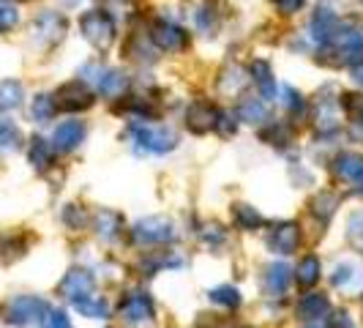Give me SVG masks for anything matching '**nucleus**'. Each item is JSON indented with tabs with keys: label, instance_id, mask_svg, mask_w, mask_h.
Instances as JSON below:
<instances>
[{
	"label": "nucleus",
	"instance_id": "1",
	"mask_svg": "<svg viewBox=\"0 0 363 328\" xmlns=\"http://www.w3.org/2000/svg\"><path fill=\"white\" fill-rule=\"evenodd\" d=\"M121 323L128 328H150L156 320V310L147 293H128L118 307Z\"/></svg>",
	"mask_w": 363,
	"mask_h": 328
},
{
	"label": "nucleus",
	"instance_id": "2",
	"mask_svg": "<svg viewBox=\"0 0 363 328\" xmlns=\"http://www.w3.org/2000/svg\"><path fill=\"white\" fill-rule=\"evenodd\" d=\"M79 31L82 36L91 41L96 50H107L109 44L115 41V22L107 11L101 9H91L79 17Z\"/></svg>",
	"mask_w": 363,
	"mask_h": 328
},
{
	"label": "nucleus",
	"instance_id": "3",
	"mask_svg": "<svg viewBox=\"0 0 363 328\" xmlns=\"http://www.w3.org/2000/svg\"><path fill=\"white\" fill-rule=\"evenodd\" d=\"M47 310L50 307L36 295H17L6 304V320L11 326H33V323H41Z\"/></svg>",
	"mask_w": 363,
	"mask_h": 328
},
{
	"label": "nucleus",
	"instance_id": "4",
	"mask_svg": "<svg viewBox=\"0 0 363 328\" xmlns=\"http://www.w3.org/2000/svg\"><path fill=\"white\" fill-rule=\"evenodd\" d=\"M131 137L140 148H145L147 153H167L172 151L178 137L169 131V129H156V126H145V124H131Z\"/></svg>",
	"mask_w": 363,
	"mask_h": 328
},
{
	"label": "nucleus",
	"instance_id": "5",
	"mask_svg": "<svg viewBox=\"0 0 363 328\" xmlns=\"http://www.w3.org/2000/svg\"><path fill=\"white\" fill-rule=\"evenodd\" d=\"M131 238L143 246H153V244H167L175 238V230H172V222H167L162 217H147L140 219L131 230Z\"/></svg>",
	"mask_w": 363,
	"mask_h": 328
},
{
	"label": "nucleus",
	"instance_id": "6",
	"mask_svg": "<svg viewBox=\"0 0 363 328\" xmlns=\"http://www.w3.org/2000/svg\"><path fill=\"white\" fill-rule=\"evenodd\" d=\"M93 93L88 91L85 82L74 80V82H66L60 85L57 93H55V107L57 109H66V112H79V109H88L93 107Z\"/></svg>",
	"mask_w": 363,
	"mask_h": 328
},
{
	"label": "nucleus",
	"instance_id": "7",
	"mask_svg": "<svg viewBox=\"0 0 363 328\" xmlns=\"http://www.w3.org/2000/svg\"><path fill=\"white\" fill-rule=\"evenodd\" d=\"M150 38L156 41L159 50H167V53H183L189 47V33L172 22H164V19L150 28Z\"/></svg>",
	"mask_w": 363,
	"mask_h": 328
},
{
	"label": "nucleus",
	"instance_id": "8",
	"mask_svg": "<svg viewBox=\"0 0 363 328\" xmlns=\"http://www.w3.org/2000/svg\"><path fill=\"white\" fill-rule=\"evenodd\" d=\"M216 107H211L208 102H194L191 107L186 109V129L191 134H208L211 129H216Z\"/></svg>",
	"mask_w": 363,
	"mask_h": 328
},
{
	"label": "nucleus",
	"instance_id": "9",
	"mask_svg": "<svg viewBox=\"0 0 363 328\" xmlns=\"http://www.w3.org/2000/svg\"><path fill=\"white\" fill-rule=\"evenodd\" d=\"M93 288H96V279H93L88 271H82V268H74L63 276V282H60V295L63 298H69V301H79V298H85V295H91Z\"/></svg>",
	"mask_w": 363,
	"mask_h": 328
},
{
	"label": "nucleus",
	"instance_id": "10",
	"mask_svg": "<svg viewBox=\"0 0 363 328\" xmlns=\"http://www.w3.org/2000/svg\"><path fill=\"white\" fill-rule=\"evenodd\" d=\"M298 241H301V230L295 222H281L276 224L268 236V246H271L276 255H292L298 249Z\"/></svg>",
	"mask_w": 363,
	"mask_h": 328
},
{
	"label": "nucleus",
	"instance_id": "11",
	"mask_svg": "<svg viewBox=\"0 0 363 328\" xmlns=\"http://www.w3.org/2000/svg\"><path fill=\"white\" fill-rule=\"evenodd\" d=\"M82 140H85V124L82 121H63L52 131L55 151H74Z\"/></svg>",
	"mask_w": 363,
	"mask_h": 328
},
{
	"label": "nucleus",
	"instance_id": "12",
	"mask_svg": "<svg viewBox=\"0 0 363 328\" xmlns=\"http://www.w3.org/2000/svg\"><path fill=\"white\" fill-rule=\"evenodd\" d=\"M328 312H330V301H328V295H323V293H306V295L295 304V315H298L301 320H306V323L323 320V317H328Z\"/></svg>",
	"mask_w": 363,
	"mask_h": 328
},
{
	"label": "nucleus",
	"instance_id": "13",
	"mask_svg": "<svg viewBox=\"0 0 363 328\" xmlns=\"http://www.w3.org/2000/svg\"><path fill=\"white\" fill-rule=\"evenodd\" d=\"M33 33H36L38 41H47V44H55L60 41L63 33H66V19L55 11H44L41 17L33 22Z\"/></svg>",
	"mask_w": 363,
	"mask_h": 328
},
{
	"label": "nucleus",
	"instance_id": "14",
	"mask_svg": "<svg viewBox=\"0 0 363 328\" xmlns=\"http://www.w3.org/2000/svg\"><path fill=\"white\" fill-rule=\"evenodd\" d=\"M333 170H336V175L339 178H345V181H352V183H363V156L361 153H339L336 156V164H333Z\"/></svg>",
	"mask_w": 363,
	"mask_h": 328
},
{
	"label": "nucleus",
	"instance_id": "15",
	"mask_svg": "<svg viewBox=\"0 0 363 328\" xmlns=\"http://www.w3.org/2000/svg\"><path fill=\"white\" fill-rule=\"evenodd\" d=\"M336 28H339V17L330 9H317V14L311 19V33H314V38L328 47L333 33H336Z\"/></svg>",
	"mask_w": 363,
	"mask_h": 328
},
{
	"label": "nucleus",
	"instance_id": "16",
	"mask_svg": "<svg viewBox=\"0 0 363 328\" xmlns=\"http://www.w3.org/2000/svg\"><path fill=\"white\" fill-rule=\"evenodd\" d=\"M128 80L126 74L115 72V69H101L99 77H96V88L101 96H109V99H115V96H121V93L126 91Z\"/></svg>",
	"mask_w": 363,
	"mask_h": 328
},
{
	"label": "nucleus",
	"instance_id": "17",
	"mask_svg": "<svg viewBox=\"0 0 363 328\" xmlns=\"http://www.w3.org/2000/svg\"><path fill=\"white\" fill-rule=\"evenodd\" d=\"M96 236L104 241H118L123 236V217L118 211H101L96 217Z\"/></svg>",
	"mask_w": 363,
	"mask_h": 328
},
{
	"label": "nucleus",
	"instance_id": "18",
	"mask_svg": "<svg viewBox=\"0 0 363 328\" xmlns=\"http://www.w3.org/2000/svg\"><path fill=\"white\" fill-rule=\"evenodd\" d=\"M292 273L284 263H271L265 268V293L268 295H281V293L290 288Z\"/></svg>",
	"mask_w": 363,
	"mask_h": 328
},
{
	"label": "nucleus",
	"instance_id": "19",
	"mask_svg": "<svg viewBox=\"0 0 363 328\" xmlns=\"http://www.w3.org/2000/svg\"><path fill=\"white\" fill-rule=\"evenodd\" d=\"M252 77H255L262 99H276V77H273V69L268 60H255L252 63Z\"/></svg>",
	"mask_w": 363,
	"mask_h": 328
},
{
	"label": "nucleus",
	"instance_id": "20",
	"mask_svg": "<svg viewBox=\"0 0 363 328\" xmlns=\"http://www.w3.org/2000/svg\"><path fill=\"white\" fill-rule=\"evenodd\" d=\"M320 273H323L320 260H317L314 255H306L301 263H298V268H295V279H298V285L311 288V285H317V282H320Z\"/></svg>",
	"mask_w": 363,
	"mask_h": 328
},
{
	"label": "nucleus",
	"instance_id": "21",
	"mask_svg": "<svg viewBox=\"0 0 363 328\" xmlns=\"http://www.w3.org/2000/svg\"><path fill=\"white\" fill-rule=\"evenodd\" d=\"M52 156H55V148L44 137H33V143H30V162H33V167L36 170L52 167Z\"/></svg>",
	"mask_w": 363,
	"mask_h": 328
},
{
	"label": "nucleus",
	"instance_id": "22",
	"mask_svg": "<svg viewBox=\"0 0 363 328\" xmlns=\"http://www.w3.org/2000/svg\"><path fill=\"white\" fill-rule=\"evenodd\" d=\"M74 307L82 312L85 317H93V320H99V317H107L109 315V307L107 301L101 298V295H85V298H79V301H74Z\"/></svg>",
	"mask_w": 363,
	"mask_h": 328
},
{
	"label": "nucleus",
	"instance_id": "23",
	"mask_svg": "<svg viewBox=\"0 0 363 328\" xmlns=\"http://www.w3.org/2000/svg\"><path fill=\"white\" fill-rule=\"evenodd\" d=\"M216 3H218V0H208L200 11H197V25H200L208 36L216 31L218 22L224 19V11H216Z\"/></svg>",
	"mask_w": 363,
	"mask_h": 328
},
{
	"label": "nucleus",
	"instance_id": "24",
	"mask_svg": "<svg viewBox=\"0 0 363 328\" xmlns=\"http://www.w3.org/2000/svg\"><path fill=\"white\" fill-rule=\"evenodd\" d=\"M317 126L323 131H333L339 126V104L333 99H323L320 109H317Z\"/></svg>",
	"mask_w": 363,
	"mask_h": 328
},
{
	"label": "nucleus",
	"instance_id": "25",
	"mask_svg": "<svg viewBox=\"0 0 363 328\" xmlns=\"http://www.w3.org/2000/svg\"><path fill=\"white\" fill-rule=\"evenodd\" d=\"M233 219H235V224L240 230H257V227L265 222L252 205H243V202H238L235 208H233Z\"/></svg>",
	"mask_w": 363,
	"mask_h": 328
},
{
	"label": "nucleus",
	"instance_id": "26",
	"mask_svg": "<svg viewBox=\"0 0 363 328\" xmlns=\"http://www.w3.org/2000/svg\"><path fill=\"white\" fill-rule=\"evenodd\" d=\"M22 104V85L17 80H6L0 82V107L3 109H14Z\"/></svg>",
	"mask_w": 363,
	"mask_h": 328
},
{
	"label": "nucleus",
	"instance_id": "27",
	"mask_svg": "<svg viewBox=\"0 0 363 328\" xmlns=\"http://www.w3.org/2000/svg\"><path fill=\"white\" fill-rule=\"evenodd\" d=\"M262 140L271 146L287 148L292 143V126L287 124H271L268 129H262Z\"/></svg>",
	"mask_w": 363,
	"mask_h": 328
},
{
	"label": "nucleus",
	"instance_id": "28",
	"mask_svg": "<svg viewBox=\"0 0 363 328\" xmlns=\"http://www.w3.org/2000/svg\"><path fill=\"white\" fill-rule=\"evenodd\" d=\"M240 118H243L246 124H262V121L268 118V109H265V104H262L259 99H246V102L240 104Z\"/></svg>",
	"mask_w": 363,
	"mask_h": 328
},
{
	"label": "nucleus",
	"instance_id": "29",
	"mask_svg": "<svg viewBox=\"0 0 363 328\" xmlns=\"http://www.w3.org/2000/svg\"><path fill=\"white\" fill-rule=\"evenodd\" d=\"M336 205H339V197L323 192V195H317V197L311 200V211H314V217H323V222H328V219L333 217Z\"/></svg>",
	"mask_w": 363,
	"mask_h": 328
},
{
	"label": "nucleus",
	"instance_id": "30",
	"mask_svg": "<svg viewBox=\"0 0 363 328\" xmlns=\"http://www.w3.org/2000/svg\"><path fill=\"white\" fill-rule=\"evenodd\" d=\"M55 99L52 96H47V93H41V96H36L33 99V107H30V112H33V118H36L38 124H47L50 118L55 115Z\"/></svg>",
	"mask_w": 363,
	"mask_h": 328
},
{
	"label": "nucleus",
	"instance_id": "31",
	"mask_svg": "<svg viewBox=\"0 0 363 328\" xmlns=\"http://www.w3.org/2000/svg\"><path fill=\"white\" fill-rule=\"evenodd\" d=\"M342 104H345L347 118L352 124H363V96L361 93H345L342 96Z\"/></svg>",
	"mask_w": 363,
	"mask_h": 328
},
{
	"label": "nucleus",
	"instance_id": "32",
	"mask_svg": "<svg viewBox=\"0 0 363 328\" xmlns=\"http://www.w3.org/2000/svg\"><path fill=\"white\" fill-rule=\"evenodd\" d=\"M211 301H216V304H221V307L235 310V307H240V293H238L235 288H230V285H224V288L211 290Z\"/></svg>",
	"mask_w": 363,
	"mask_h": 328
},
{
	"label": "nucleus",
	"instance_id": "33",
	"mask_svg": "<svg viewBox=\"0 0 363 328\" xmlns=\"http://www.w3.org/2000/svg\"><path fill=\"white\" fill-rule=\"evenodd\" d=\"M347 238H350V244L358 252H363V211L350 217V222H347Z\"/></svg>",
	"mask_w": 363,
	"mask_h": 328
},
{
	"label": "nucleus",
	"instance_id": "34",
	"mask_svg": "<svg viewBox=\"0 0 363 328\" xmlns=\"http://www.w3.org/2000/svg\"><path fill=\"white\" fill-rule=\"evenodd\" d=\"M41 328H72V320L63 310H47L41 317Z\"/></svg>",
	"mask_w": 363,
	"mask_h": 328
},
{
	"label": "nucleus",
	"instance_id": "35",
	"mask_svg": "<svg viewBox=\"0 0 363 328\" xmlns=\"http://www.w3.org/2000/svg\"><path fill=\"white\" fill-rule=\"evenodd\" d=\"M19 140V131L14 129L11 121H6V118H0V146H17Z\"/></svg>",
	"mask_w": 363,
	"mask_h": 328
},
{
	"label": "nucleus",
	"instance_id": "36",
	"mask_svg": "<svg viewBox=\"0 0 363 328\" xmlns=\"http://www.w3.org/2000/svg\"><path fill=\"white\" fill-rule=\"evenodd\" d=\"M330 279H333V285H336V288H347V285L355 279V268H352V266H347V263H342V266H336V271H333Z\"/></svg>",
	"mask_w": 363,
	"mask_h": 328
},
{
	"label": "nucleus",
	"instance_id": "37",
	"mask_svg": "<svg viewBox=\"0 0 363 328\" xmlns=\"http://www.w3.org/2000/svg\"><path fill=\"white\" fill-rule=\"evenodd\" d=\"M17 9H11V6H3L0 3V33H6V31H11L14 25H17Z\"/></svg>",
	"mask_w": 363,
	"mask_h": 328
},
{
	"label": "nucleus",
	"instance_id": "38",
	"mask_svg": "<svg viewBox=\"0 0 363 328\" xmlns=\"http://www.w3.org/2000/svg\"><path fill=\"white\" fill-rule=\"evenodd\" d=\"M273 6H276L279 14L290 17V14H298L303 9V0H273Z\"/></svg>",
	"mask_w": 363,
	"mask_h": 328
},
{
	"label": "nucleus",
	"instance_id": "39",
	"mask_svg": "<svg viewBox=\"0 0 363 328\" xmlns=\"http://www.w3.org/2000/svg\"><path fill=\"white\" fill-rule=\"evenodd\" d=\"M284 107L290 112H303V96L295 93V88H284Z\"/></svg>",
	"mask_w": 363,
	"mask_h": 328
},
{
	"label": "nucleus",
	"instance_id": "40",
	"mask_svg": "<svg viewBox=\"0 0 363 328\" xmlns=\"http://www.w3.org/2000/svg\"><path fill=\"white\" fill-rule=\"evenodd\" d=\"M306 328H330V323H328V317H323V320H311Z\"/></svg>",
	"mask_w": 363,
	"mask_h": 328
},
{
	"label": "nucleus",
	"instance_id": "41",
	"mask_svg": "<svg viewBox=\"0 0 363 328\" xmlns=\"http://www.w3.org/2000/svg\"><path fill=\"white\" fill-rule=\"evenodd\" d=\"M352 77H355V82H358V85H363V63L352 69Z\"/></svg>",
	"mask_w": 363,
	"mask_h": 328
},
{
	"label": "nucleus",
	"instance_id": "42",
	"mask_svg": "<svg viewBox=\"0 0 363 328\" xmlns=\"http://www.w3.org/2000/svg\"><path fill=\"white\" fill-rule=\"evenodd\" d=\"M63 3H66V6H77V3H79V0H63Z\"/></svg>",
	"mask_w": 363,
	"mask_h": 328
}]
</instances>
